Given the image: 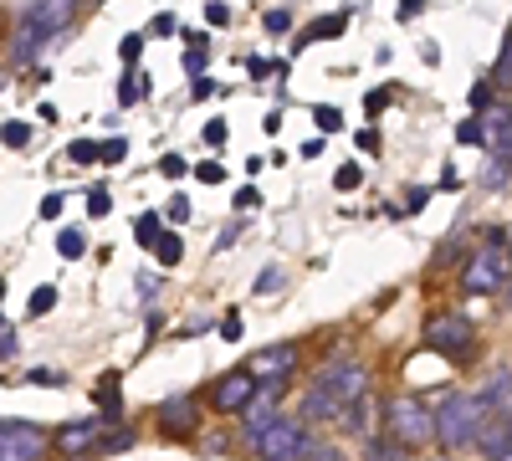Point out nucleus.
Wrapping results in <instances>:
<instances>
[{
    "label": "nucleus",
    "mask_w": 512,
    "mask_h": 461,
    "mask_svg": "<svg viewBox=\"0 0 512 461\" xmlns=\"http://www.w3.org/2000/svg\"><path fill=\"white\" fill-rule=\"evenodd\" d=\"M256 395H262V385H256V374L251 369H231L226 380L210 390V405H216L221 415L231 410V415H246L251 405H256Z\"/></svg>",
    "instance_id": "0eeeda50"
},
{
    "label": "nucleus",
    "mask_w": 512,
    "mask_h": 461,
    "mask_svg": "<svg viewBox=\"0 0 512 461\" xmlns=\"http://www.w3.org/2000/svg\"><path fill=\"white\" fill-rule=\"evenodd\" d=\"M333 185H338V190L349 195V190H359V185H364V170H359V164H344V170L333 175Z\"/></svg>",
    "instance_id": "a878e982"
},
{
    "label": "nucleus",
    "mask_w": 512,
    "mask_h": 461,
    "mask_svg": "<svg viewBox=\"0 0 512 461\" xmlns=\"http://www.w3.org/2000/svg\"><path fill=\"white\" fill-rule=\"evenodd\" d=\"M338 426L354 431V436H364V431H369V400H354L344 415H338Z\"/></svg>",
    "instance_id": "6ab92c4d"
},
{
    "label": "nucleus",
    "mask_w": 512,
    "mask_h": 461,
    "mask_svg": "<svg viewBox=\"0 0 512 461\" xmlns=\"http://www.w3.org/2000/svg\"><path fill=\"white\" fill-rule=\"evenodd\" d=\"M487 103H492V82H477V88H472V108L487 113Z\"/></svg>",
    "instance_id": "4c0bfd02"
},
{
    "label": "nucleus",
    "mask_w": 512,
    "mask_h": 461,
    "mask_svg": "<svg viewBox=\"0 0 512 461\" xmlns=\"http://www.w3.org/2000/svg\"><path fill=\"white\" fill-rule=\"evenodd\" d=\"M169 31H175V16H169V11L154 16V36H169Z\"/></svg>",
    "instance_id": "09e8293b"
},
{
    "label": "nucleus",
    "mask_w": 512,
    "mask_h": 461,
    "mask_svg": "<svg viewBox=\"0 0 512 461\" xmlns=\"http://www.w3.org/2000/svg\"><path fill=\"white\" fill-rule=\"evenodd\" d=\"M47 47V36H41L36 26H16V36H11V67H26V62H36V52Z\"/></svg>",
    "instance_id": "ddd939ff"
},
{
    "label": "nucleus",
    "mask_w": 512,
    "mask_h": 461,
    "mask_svg": "<svg viewBox=\"0 0 512 461\" xmlns=\"http://www.w3.org/2000/svg\"><path fill=\"white\" fill-rule=\"evenodd\" d=\"M72 11H77V0H31V6L21 11V21L26 26H36L41 36H62V26L72 21Z\"/></svg>",
    "instance_id": "1a4fd4ad"
},
{
    "label": "nucleus",
    "mask_w": 512,
    "mask_h": 461,
    "mask_svg": "<svg viewBox=\"0 0 512 461\" xmlns=\"http://www.w3.org/2000/svg\"><path fill=\"white\" fill-rule=\"evenodd\" d=\"M425 344H431L436 354H451V359H461L466 349L477 344V328H472V318L446 313V318H431V323H425Z\"/></svg>",
    "instance_id": "423d86ee"
},
{
    "label": "nucleus",
    "mask_w": 512,
    "mask_h": 461,
    "mask_svg": "<svg viewBox=\"0 0 512 461\" xmlns=\"http://www.w3.org/2000/svg\"><path fill=\"white\" fill-rule=\"evenodd\" d=\"M287 26H292L287 11H267V31H287Z\"/></svg>",
    "instance_id": "a18cd8bd"
},
{
    "label": "nucleus",
    "mask_w": 512,
    "mask_h": 461,
    "mask_svg": "<svg viewBox=\"0 0 512 461\" xmlns=\"http://www.w3.org/2000/svg\"><path fill=\"white\" fill-rule=\"evenodd\" d=\"M507 251H512V241H507Z\"/></svg>",
    "instance_id": "603ef678"
},
{
    "label": "nucleus",
    "mask_w": 512,
    "mask_h": 461,
    "mask_svg": "<svg viewBox=\"0 0 512 461\" xmlns=\"http://www.w3.org/2000/svg\"><path fill=\"white\" fill-rule=\"evenodd\" d=\"M154 257H159V262H164V267H175V262H180V257H185V241H180V236H175V231H164V241H159V246H154Z\"/></svg>",
    "instance_id": "412c9836"
},
{
    "label": "nucleus",
    "mask_w": 512,
    "mask_h": 461,
    "mask_svg": "<svg viewBox=\"0 0 512 461\" xmlns=\"http://www.w3.org/2000/svg\"><path fill=\"white\" fill-rule=\"evenodd\" d=\"M308 441L313 436H303V426H297V421H277V426H267L262 436H256L251 446H256V456H262V461H308Z\"/></svg>",
    "instance_id": "39448f33"
},
{
    "label": "nucleus",
    "mask_w": 512,
    "mask_h": 461,
    "mask_svg": "<svg viewBox=\"0 0 512 461\" xmlns=\"http://www.w3.org/2000/svg\"><path fill=\"white\" fill-rule=\"evenodd\" d=\"M384 431H390V441L395 446H431V436H436V415H431V405H420V400H390L384 405Z\"/></svg>",
    "instance_id": "7ed1b4c3"
},
{
    "label": "nucleus",
    "mask_w": 512,
    "mask_h": 461,
    "mask_svg": "<svg viewBox=\"0 0 512 461\" xmlns=\"http://www.w3.org/2000/svg\"><path fill=\"white\" fill-rule=\"evenodd\" d=\"M98 410H103V415H98L103 426H113L118 415H123V395H118V374H108V380L98 385Z\"/></svg>",
    "instance_id": "4468645a"
},
{
    "label": "nucleus",
    "mask_w": 512,
    "mask_h": 461,
    "mask_svg": "<svg viewBox=\"0 0 512 461\" xmlns=\"http://www.w3.org/2000/svg\"><path fill=\"white\" fill-rule=\"evenodd\" d=\"M139 98H149V82L123 77V82H118V103H139Z\"/></svg>",
    "instance_id": "b1692460"
},
{
    "label": "nucleus",
    "mask_w": 512,
    "mask_h": 461,
    "mask_svg": "<svg viewBox=\"0 0 512 461\" xmlns=\"http://www.w3.org/2000/svg\"><path fill=\"white\" fill-rule=\"evenodd\" d=\"M364 390H369V369L359 359H333V364L318 369V380L308 385L303 415L308 421H338L354 400H364Z\"/></svg>",
    "instance_id": "f257e3e1"
},
{
    "label": "nucleus",
    "mask_w": 512,
    "mask_h": 461,
    "mask_svg": "<svg viewBox=\"0 0 512 461\" xmlns=\"http://www.w3.org/2000/svg\"><path fill=\"white\" fill-rule=\"evenodd\" d=\"M128 446H134V436H128V431H113V436H103V451H128Z\"/></svg>",
    "instance_id": "ea45409f"
},
{
    "label": "nucleus",
    "mask_w": 512,
    "mask_h": 461,
    "mask_svg": "<svg viewBox=\"0 0 512 461\" xmlns=\"http://www.w3.org/2000/svg\"><path fill=\"white\" fill-rule=\"evenodd\" d=\"M487 421H492V400L487 395H446L436 405V441L446 451H461V446L482 441Z\"/></svg>",
    "instance_id": "f03ea898"
},
{
    "label": "nucleus",
    "mask_w": 512,
    "mask_h": 461,
    "mask_svg": "<svg viewBox=\"0 0 512 461\" xmlns=\"http://www.w3.org/2000/svg\"><path fill=\"white\" fill-rule=\"evenodd\" d=\"M47 451V436L31 421H6L0 426V461H41Z\"/></svg>",
    "instance_id": "6e6552de"
},
{
    "label": "nucleus",
    "mask_w": 512,
    "mask_h": 461,
    "mask_svg": "<svg viewBox=\"0 0 512 461\" xmlns=\"http://www.w3.org/2000/svg\"><path fill=\"white\" fill-rule=\"evenodd\" d=\"M282 287H287V282H282V267H262V272H256V282H251L256 298H277Z\"/></svg>",
    "instance_id": "a211bd4d"
},
{
    "label": "nucleus",
    "mask_w": 512,
    "mask_h": 461,
    "mask_svg": "<svg viewBox=\"0 0 512 461\" xmlns=\"http://www.w3.org/2000/svg\"><path fill=\"white\" fill-rule=\"evenodd\" d=\"M256 200H262V195H256L251 185H241V190H236V211H251V205H256Z\"/></svg>",
    "instance_id": "c03bdc74"
},
{
    "label": "nucleus",
    "mask_w": 512,
    "mask_h": 461,
    "mask_svg": "<svg viewBox=\"0 0 512 461\" xmlns=\"http://www.w3.org/2000/svg\"><path fill=\"white\" fill-rule=\"evenodd\" d=\"M41 216H47V221L62 216V195H47V200H41Z\"/></svg>",
    "instance_id": "de8ad7c7"
},
{
    "label": "nucleus",
    "mask_w": 512,
    "mask_h": 461,
    "mask_svg": "<svg viewBox=\"0 0 512 461\" xmlns=\"http://www.w3.org/2000/svg\"><path fill=\"white\" fill-rule=\"evenodd\" d=\"M67 159H72V164H98V159H103V144H93V139H72V144H67Z\"/></svg>",
    "instance_id": "aec40b11"
},
{
    "label": "nucleus",
    "mask_w": 512,
    "mask_h": 461,
    "mask_svg": "<svg viewBox=\"0 0 512 461\" xmlns=\"http://www.w3.org/2000/svg\"><path fill=\"white\" fill-rule=\"evenodd\" d=\"M52 303H57V287H36V292H31V313H36V318L52 313Z\"/></svg>",
    "instance_id": "c756f323"
},
{
    "label": "nucleus",
    "mask_w": 512,
    "mask_h": 461,
    "mask_svg": "<svg viewBox=\"0 0 512 461\" xmlns=\"http://www.w3.org/2000/svg\"><path fill=\"white\" fill-rule=\"evenodd\" d=\"M26 144H31V129L11 118V123H6V149H26Z\"/></svg>",
    "instance_id": "7c9ffc66"
},
{
    "label": "nucleus",
    "mask_w": 512,
    "mask_h": 461,
    "mask_svg": "<svg viewBox=\"0 0 512 461\" xmlns=\"http://www.w3.org/2000/svg\"><path fill=\"white\" fill-rule=\"evenodd\" d=\"M456 139H461V144H487V118H466V123H456Z\"/></svg>",
    "instance_id": "5701e85b"
},
{
    "label": "nucleus",
    "mask_w": 512,
    "mask_h": 461,
    "mask_svg": "<svg viewBox=\"0 0 512 461\" xmlns=\"http://www.w3.org/2000/svg\"><path fill=\"white\" fill-rule=\"evenodd\" d=\"M492 82H502V88H512V41L502 47V57H497V67H492Z\"/></svg>",
    "instance_id": "c85d7f7f"
},
{
    "label": "nucleus",
    "mask_w": 512,
    "mask_h": 461,
    "mask_svg": "<svg viewBox=\"0 0 512 461\" xmlns=\"http://www.w3.org/2000/svg\"><path fill=\"white\" fill-rule=\"evenodd\" d=\"M221 339H231V344L241 339V313H226V323H221Z\"/></svg>",
    "instance_id": "37998d69"
},
{
    "label": "nucleus",
    "mask_w": 512,
    "mask_h": 461,
    "mask_svg": "<svg viewBox=\"0 0 512 461\" xmlns=\"http://www.w3.org/2000/svg\"><path fill=\"white\" fill-rule=\"evenodd\" d=\"M164 216H169V221H190V200H185V195H175V200L164 205Z\"/></svg>",
    "instance_id": "2f4dec72"
},
{
    "label": "nucleus",
    "mask_w": 512,
    "mask_h": 461,
    "mask_svg": "<svg viewBox=\"0 0 512 461\" xmlns=\"http://www.w3.org/2000/svg\"><path fill=\"white\" fill-rule=\"evenodd\" d=\"M118 57H123V62H134V57H139V36H123V47H118Z\"/></svg>",
    "instance_id": "49530a36"
},
{
    "label": "nucleus",
    "mask_w": 512,
    "mask_h": 461,
    "mask_svg": "<svg viewBox=\"0 0 512 461\" xmlns=\"http://www.w3.org/2000/svg\"><path fill=\"white\" fill-rule=\"evenodd\" d=\"M507 170H512V159H507V154H497V159H492V170H487V185H502V180H507Z\"/></svg>",
    "instance_id": "473e14b6"
},
{
    "label": "nucleus",
    "mask_w": 512,
    "mask_h": 461,
    "mask_svg": "<svg viewBox=\"0 0 512 461\" xmlns=\"http://www.w3.org/2000/svg\"><path fill=\"white\" fill-rule=\"evenodd\" d=\"M123 154H128V139H108L103 144V164H118Z\"/></svg>",
    "instance_id": "c9c22d12"
},
{
    "label": "nucleus",
    "mask_w": 512,
    "mask_h": 461,
    "mask_svg": "<svg viewBox=\"0 0 512 461\" xmlns=\"http://www.w3.org/2000/svg\"><path fill=\"white\" fill-rule=\"evenodd\" d=\"M0 359H6V364H16V323H11V318L0 323Z\"/></svg>",
    "instance_id": "bb28decb"
},
{
    "label": "nucleus",
    "mask_w": 512,
    "mask_h": 461,
    "mask_svg": "<svg viewBox=\"0 0 512 461\" xmlns=\"http://www.w3.org/2000/svg\"><path fill=\"white\" fill-rule=\"evenodd\" d=\"M195 426H200V405H195L190 395L159 405V431H164V436H190Z\"/></svg>",
    "instance_id": "9d476101"
},
{
    "label": "nucleus",
    "mask_w": 512,
    "mask_h": 461,
    "mask_svg": "<svg viewBox=\"0 0 512 461\" xmlns=\"http://www.w3.org/2000/svg\"><path fill=\"white\" fill-rule=\"evenodd\" d=\"M308 461H338V451L328 441H308Z\"/></svg>",
    "instance_id": "e433bc0d"
},
{
    "label": "nucleus",
    "mask_w": 512,
    "mask_h": 461,
    "mask_svg": "<svg viewBox=\"0 0 512 461\" xmlns=\"http://www.w3.org/2000/svg\"><path fill=\"white\" fill-rule=\"evenodd\" d=\"M31 385H67V374H57V369H31Z\"/></svg>",
    "instance_id": "f704fd0d"
},
{
    "label": "nucleus",
    "mask_w": 512,
    "mask_h": 461,
    "mask_svg": "<svg viewBox=\"0 0 512 461\" xmlns=\"http://www.w3.org/2000/svg\"><path fill=\"white\" fill-rule=\"evenodd\" d=\"M431 461H451V456H431Z\"/></svg>",
    "instance_id": "3c124183"
},
{
    "label": "nucleus",
    "mask_w": 512,
    "mask_h": 461,
    "mask_svg": "<svg viewBox=\"0 0 512 461\" xmlns=\"http://www.w3.org/2000/svg\"><path fill=\"white\" fill-rule=\"evenodd\" d=\"M267 426H277V405L256 395V405L246 410V441H256V436H262Z\"/></svg>",
    "instance_id": "2eb2a0df"
},
{
    "label": "nucleus",
    "mask_w": 512,
    "mask_h": 461,
    "mask_svg": "<svg viewBox=\"0 0 512 461\" xmlns=\"http://www.w3.org/2000/svg\"><path fill=\"white\" fill-rule=\"evenodd\" d=\"M159 292V277H139V298H154Z\"/></svg>",
    "instance_id": "8fccbe9b"
},
{
    "label": "nucleus",
    "mask_w": 512,
    "mask_h": 461,
    "mask_svg": "<svg viewBox=\"0 0 512 461\" xmlns=\"http://www.w3.org/2000/svg\"><path fill=\"white\" fill-rule=\"evenodd\" d=\"M159 170H164L169 180H180V175H185V159H180V154H164V164H159Z\"/></svg>",
    "instance_id": "a19ab883"
},
{
    "label": "nucleus",
    "mask_w": 512,
    "mask_h": 461,
    "mask_svg": "<svg viewBox=\"0 0 512 461\" xmlns=\"http://www.w3.org/2000/svg\"><path fill=\"white\" fill-rule=\"evenodd\" d=\"M507 41H512V36H507Z\"/></svg>",
    "instance_id": "864d4df0"
},
{
    "label": "nucleus",
    "mask_w": 512,
    "mask_h": 461,
    "mask_svg": "<svg viewBox=\"0 0 512 461\" xmlns=\"http://www.w3.org/2000/svg\"><path fill=\"white\" fill-rule=\"evenodd\" d=\"M313 118H318V129H323V134H338V129H344V113L328 108V103H323V108H313Z\"/></svg>",
    "instance_id": "393cba45"
},
{
    "label": "nucleus",
    "mask_w": 512,
    "mask_h": 461,
    "mask_svg": "<svg viewBox=\"0 0 512 461\" xmlns=\"http://www.w3.org/2000/svg\"><path fill=\"white\" fill-rule=\"evenodd\" d=\"M98 441H103V421H72V426L57 431V451L62 456H88Z\"/></svg>",
    "instance_id": "9b49d317"
},
{
    "label": "nucleus",
    "mask_w": 512,
    "mask_h": 461,
    "mask_svg": "<svg viewBox=\"0 0 512 461\" xmlns=\"http://www.w3.org/2000/svg\"><path fill=\"white\" fill-rule=\"evenodd\" d=\"M205 21H210V26H226V21H231V11L221 6V0H210V6H205Z\"/></svg>",
    "instance_id": "58836bf2"
},
{
    "label": "nucleus",
    "mask_w": 512,
    "mask_h": 461,
    "mask_svg": "<svg viewBox=\"0 0 512 461\" xmlns=\"http://www.w3.org/2000/svg\"><path fill=\"white\" fill-rule=\"evenodd\" d=\"M205 144H226V123H221V118L205 123Z\"/></svg>",
    "instance_id": "79ce46f5"
},
{
    "label": "nucleus",
    "mask_w": 512,
    "mask_h": 461,
    "mask_svg": "<svg viewBox=\"0 0 512 461\" xmlns=\"http://www.w3.org/2000/svg\"><path fill=\"white\" fill-rule=\"evenodd\" d=\"M134 241H139L144 251H154V246L164 241V236H159V211H144V216L134 221Z\"/></svg>",
    "instance_id": "f3484780"
},
{
    "label": "nucleus",
    "mask_w": 512,
    "mask_h": 461,
    "mask_svg": "<svg viewBox=\"0 0 512 461\" xmlns=\"http://www.w3.org/2000/svg\"><path fill=\"white\" fill-rule=\"evenodd\" d=\"M108 211H113V195H108L103 185H93V190H88V216H108Z\"/></svg>",
    "instance_id": "cd10ccee"
},
{
    "label": "nucleus",
    "mask_w": 512,
    "mask_h": 461,
    "mask_svg": "<svg viewBox=\"0 0 512 461\" xmlns=\"http://www.w3.org/2000/svg\"><path fill=\"white\" fill-rule=\"evenodd\" d=\"M507 267H512V251H507V236L492 231V241L477 251L472 262L461 267V287L466 292H497L507 282Z\"/></svg>",
    "instance_id": "20e7f679"
},
{
    "label": "nucleus",
    "mask_w": 512,
    "mask_h": 461,
    "mask_svg": "<svg viewBox=\"0 0 512 461\" xmlns=\"http://www.w3.org/2000/svg\"><path fill=\"white\" fill-rule=\"evenodd\" d=\"M195 180H200V185H221V180H226V170H221V164H200Z\"/></svg>",
    "instance_id": "72a5a7b5"
},
{
    "label": "nucleus",
    "mask_w": 512,
    "mask_h": 461,
    "mask_svg": "<svg viewBox=\"0 0 512 461\" xmlns=\"http://www.w3.org/2000/svg\"><path fill=\"white\" fill-rule=\"evenodd\" d=\"M292 359H297V344H272V349H262V354L251 359V364H256L251 374H256V380H287Z\"/></svg>",
    "instance_id": "f8f14e48"
},
{
    "label": "nucleus",
    "mask_w": 512,
    "mask_h": 461,
    "mask_svg": "<svg viewBox=\"0 0 512 461\" xmlns=\"http://www.w3.org/2000/svg\"><path fill=\"white\" fill-rule=\"evenodd\" d=\"M338 31H349V11H338V16H323L308 26V36H297V47H308V41H333Z\"/></svg>",
    "instance_id": "dca6fc26"
},
{
    "label": "nucleus",
    "mask_w": 512,
    "mask_h": 461,
    "mask_svg": "<svg viewBox=\"0 0 512 461\" xmlns=\"http://www.w3.org/2000/svg\"><path fill=\"white\" fill-rule=\"evenodd\" d=\"M57 251H62L67 262H77L82 251H88V236H82V231H62V236H57Z\"/></svg>",
    "instance_id": "4be33fe9"
}]
</instances>
